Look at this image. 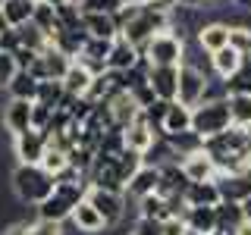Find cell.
I'll list each match as a JSON object with an SVG mask.
<instances>
[{
	"label": "cell",
	"instance_id": "1",
	"mask_svg": "<svg viewBox=\"0 0 251 235\" xmlns=\"http://www.w3.org/2000/svg\"><path fill=\"white\" fill-rule=\"evenodd\" d=\"M204 151L217 160L220 172H251V129L232 122L226 132L204 138Z\"/></svg>",
	"mask_w": 251,
	"mask_h": 235
},
{
	"label": "cell",
	"instance_id": "2",
	"mask_svg": "<svg viewBox=\"0 0 251 235\" xmlns=\"http://www.w3.org/2000/svg\"><path fill=\"white\" fill-rule=\"evenodd\" d=\"M10 185H13V194L22 204L38 207L44 198H50V194H53L57 176L47 172L41 163H16V169H13V176H10Z\"/></svg>",
	"mask_w": 251,
	"mask_h": 235
},
{
	"label": "cell",
	"instance_id": "3",
	"mask_svg": "<svg viewBox=\"0 0 251 235\" xmlns=\"http://www.w3.org/2000/svg\"><path fill=\"white\" fill-rule=\"evenodd\" d=\"M232 125V110H229V94L223 97H204L198 107H192V129L201 138L220 135Z\"/></svg>",
	"mask_w": 251,
	"mask_h": 235
},
{
	"label": "cell",
	"instance_id": "4",
	"mask_svg": "<svg viewBox=\"0 0 251 235\" xmlns=\"http://www.w3.org/2000/svg\"><path fill=\"white\" fill-rule=\"evenodd\" d=\"M141 57L151 66H182L185 63V35H179L176 28L157 31V35L141 47Z\"/></svg>",
	"mask_w": 251,
	"mask_h": 235
},
{
	"label": "cell",
	"instance_id": "5",
	"mask_svg": "<svg viewBox=\"0 0 251 235\" xmlns=\"http://www.w3.org/2000/svg\"><path fill=\"white\" fill-rule=\"evenodd\" d=\"M207 91H210V75L201 66H195V63H182L179 66V97L176 100H182L188 107H198L207 97Z\"/></svg>",
	"mask_w": 251,
	"mask_h": 235
},
{
	"label": "cell",
	"instance_id": "6",
	"mask_svg": "<svg viewBox=\"0 0 251 235\" xmlns=\"http://www.w3.org/2000/svg\"><path fill=\"white\" fill-rule=\"evenodd\" d=\"M69 66H73V57H69V53H63L60 47L47 44L44 50L31 60L28 72L35 75V78H41V82H47V78H57V82H63L66 72H69Z\"/></svg>",
	"mask_w": 251,
	"mask_h": 235
},
{
	"label": "cell",
	"instance_id": "7",
	"mask_svg": "<svg viewBox=\"0 0 251 235\" xmlns=\"http://www.w3.org/2000/svg\"><path fill=\"white\" fill-rule=\"evenodd\" d=\"M94 207L100 210V216L107 219V229H113L116 223L126 216V191H113V188H100V185H88L85 194Z\"/></svg>",
	"mask_w": 251,
	"mask_h": 235
},
{
	"label": "cell",
	"instance_id": "8",
	"mask_svg": "<svg viewBox=\"0 0 251 235\" xmlns=\"http://www.w3.org/2000/svg\"><path fill=\"white\" fill-rule=\"evenodd\" d=\"M47 132L41 129H28L22 135H13V154H16V163H41L44 154H47Z\"/></svg>",
	"mask_w": 251,
	"mask_h": 235
},
{
	"label": "cell",
	"instance_id": "9",
	"mask_svg": "<svg viewBox=\"0 0 251 235\" xmlns=\"http://www.w3.org/2000/svg\"><path fill=\"white\" fill-rule=\"evenodd\" d=\"M31 110H35V100L10 97V104L0 113V122H3V129L10 132V135H22V132L35 129V125H31Z\"/></svg>",
	"mask_w": 251,
	"mask_h": 235
},
{
	"label": "cell",
	"instance_id": "10",
	"mask_svg": "<svg viewBox=\"0 0 251 235\" xmlns=\"http://www.w3.org/2000/svg\"><path fill=\"white\" fill-rule=\"evenodd\" d=\"M107 107H110V113H113V125H116V129H123V132L129 129L135 119H141V113H145L132 91H116L113 97L107 100Z\"/></svg>",
	"mask_w": 251,
	"mask_h": 235
},
{
	"label": "cell",
	"instance_id": "11",
	"mask_svg": "<svg viewBox=\"0 0 251 235\" xmlns=\"http://www.w3.org/2000/svg\"><path fill=\"white\" fill-rule=\"evenodd\" d=\"M148 82L160 100L179 97V66H151L148 63Z\"/></svg>",
	"mask_w": 251,
	"mask_h": 235
},
{
	"label": "cell",
	"instance_id": "12",
	"mask_svg": "<svg viewBox=\"0 0 251 235\" xmlns=\"http://www.w3.org/2000/svg\"><path fill=\"white\" fill-rule=\"evenodd\" d=\"M141 60H145L141 50L129 41V38H123V35L113 38V47H110V57H107V66L113 69V72H129V69H135Z\"/></svg>",
	"mask_w": 251,
	"mask_h": 235
},
{
	"label": "cell",
	"instance_id": "13",
	"mask_svg": "<svg viewBox=\"0 0 251 235\" xmlns=\"http://www.w3.org/2000/svg\"><path fill=\"white\" fill-rule=\"evenodd\" d=\"M73 226H75V232H82V235H100L107 229V219L100 216V210L94 207V204L85 198V201H78L75 204V210H73Z\"/></svg>",
	"mask_w": 251,
	"mask_h": 235
},
{
	"label": "cell",
	"instance_id": "14",
	"mask_svg": "<svg viewBox=\"0 0 251 235\" xmlns=\"http://www.w3.org/2000/svg\"><path fill=\"white\" fill-rule=\"evenodd\" d=\"M182 169H185L188 182H204V179H217V176H220L217 160H214L207 151H204V147L182 157Z\"/></svg>",
	"mask_w": 251,
	"mask_h": 235
},
{
	"label": "cell",
	"instance_id": "15",
	"mask_svg": "<svg viewBox=\"0 0 251 235\" xmlns=\"http://www.w3.org/2000/svg\"><path fill=\"white\" fill-rule=\"evenodd\" d=\"M157 185H160V166H157V163H141V169L129 179V185H126V198L138 201V198H145V194H154Z\"/></svg>",
	"mask_w": 251,
	"mask_h": 235
},
{
	"label": "cell",
	"instance_id": "16",
	"mask_svg": "<svg viewBox=\"0 0 251 235\" xmlns=\"http://www.w3.org/2000/svg\"><path fill=\"white\" fill-rule=\"evenodd\" d=\"M217 188L223 201H245L251 194V172H220L217 176Z\"/></svg>",
	"mask_w": 251,
	"mask_h": 235
},
{
	"label": "cell",
	"instance_id": "17",
	"mask_svg": "<svg viewBox=\"0 0 251 235\" xmlns=\"http://www.w3.org/2000/svg\"><path fill=\"white\" fill-rule=\"evenodd\" d=\"M160 135H163V132L157 129L154 122H148L145 113H141V119H135L129 129H126V147H132V151L145 154V151H151V144H154Z\"/></svg>",
	"mask_w": 251,
	"mask_h": 235
},
{
	"label": "cell",
	"instance_id": "18",
	"mask_svg": "<svg viewBox=\"0 0 251 235\" xmlns=\"http://www.w3.org/2000/svg\"><path fill=\"white\" fill-rule=\"evenodd\" d=\"M242 63H245V53H239L232 44H226V47H220V50L210 53V69H214V75L220 78V82L239 72Z\"/></svg>",
	"mask_w": 251,
	"mask_h": 235
},
{
	"label": "cell",
	"instance_id": "19",
	"mask_svg": "<svg viewBox=\"0 0 251 235\" xmlns=\"http://www.w3.org/2000/svg\"><path fill=\"white\" fill-rule=\"evenodd\" d=\"M229 22H220V19H214V22H204V25L198 28V35H195V41H198L207 53H214V50H220V47H226L229 44Z\"/></svg>",
	"mask_w": 251,
	"mask_h": 235
},
{
	"label": "cell",
	"instance_id": "20",
	"mask_svg": "<svg viewBox=\"0 0 251 235\" xmlns=\"http://www.w3.org/2000/svg\"><path fill=\"white\" fill-rule=\"evenodd\" d=\"M188 129H192V107L182 104V100H170L160 132L163 135H179V132H188Z\"/></svg>",
	"mask_w": 251,
	"mask_h": 235
},
{
	"label": "cell",
	"instance_id": "21",
	"mask_svg": "<svg viewBox=\"0 0 251 235\" xmlns=\"http://www.w3.org/2000/svg\"><path fill=\"white\" fill-rule=\"evenodd\" d=\"M185 201L188 207H217L220 201V188H217V179H204V182H188L185 188Z\"/></svg>",
	"mask_w": 251,
	"mask_h": 235
},
{
	"label": "cell",
	"instance_id": "22",
	"mask_svg": "<svg viewBox=\"0 0 251 235\" xmlns=\"http://www.w3.org/2000/svg\"><path fill=\"white\" fill-rule=\"evenodd\" d=\"M185 223L192 232H201V235H217L220 232V223H217V207H185Z\"/></svg>",
	"mask_w": 251,
	"mask_h": 235
},
{
	"label": "cell",
	"instance_id": "23",
	"mask_svg": "<svg viewBox=\"0 0 251 235\" xmlns=\"http://www.w3.org/2000/svg\"><path fill=\"white\" fill-rule=\"evenodd\" d=\"M91 82H94V72L85 63L73 60V66H69L66 78H63V85H66V94L69 97H85V94L91 91Z\"/></svg>",
	"mask_w": 251,
	"mask_h": 235
},
{
	"label": "cell",
	"instance_id": "24",
	"mask_svg": "<svg viewBox=\"0 0 251 235\" xmlns=\"http://www.w3.org/2000/svg\"><path fill=\"white\" fill-rule=\"evenodd\" d=\"M82 25L91 38H110V41H113V38L120 35V25H116L113 13H85Z\"/></svg>",
	"mask_w": 251,
	"mask_h": 235
},
{
	"label": "cell",
	"instance_id": "25",
	"mask_svg": "<svg viewBox=\"0 0 251 235\" xmlns=\"http://www.w3.org/2000/svg\"><path fill=\"white\" fill-rule=\"evenodd\" d=\"M35 3L38 0H0V13H3L6 25L19 28V25H25V22H31Z\"/></svg>",
	"mask_w": 251,
	"mask_h": 235
},
{
	"label": "cell",
	"instance_id": "26",
	"mask_svg": "<svg viewBox=\"0 0 251 235\" xmlns=\"http://www.w3.org/2000/svg\"><path fill=\"white\" fill-rule=\"evenodd\" d=\"M242 219H245V210H242L239 201H220L217 204V223H220V232L223 235H235Z\"/></svg>",
	"mask_w": 251,
	"mask_h": 235
},
{
	"label": "cell",
	"instance_id": "27",
	"mask_svg": "<svg viewBox=\"0 0 251 235\" xmlns=\"http://www.w3.org/2000/svg\"><path fill=\"white\" fill-rule=\"evenodd\" d=\"M138 216H151V219H167L173 216V204L170 198H163V194H145V198H138Z\"/></svg>",
	"mask_w": 251,
	"mask_h": 235
},
{
	"label": "cell",
	"instance_id": "28",
	"mask_svg": "<svg viewBox=\"0 0 251 235\" xmlns=\"http://www.w3.org/2000/svg\"><path fill=\"white\" fill-rule=\"evenodd\" d=\"M38 88H41V78H35L28 69H19L10 82V97H25V100H35L38 97Z\"/></svg>",
	"mask_w": 251,
	"mask_h": 235
},
{
	"label": "cell",
	"instance_id": "29",
	"mask_svg": "<svg viewBox=\"0 0 251 235\" xmlns=\"http://www.w3.org/2000/svg\"><path fill=\"white\" fill-rule=\"evenodd\" d=\"M38 104L50 107V110H60L63 100H66V85L57 82V78H47V82H41V88H38Z\"/></svg>",
	"mask_w": 251,
	"mask_h": 235
},
{
	"label": "cell",
	"instance_id": "30",
	"mask_svg": "<svg viewBox=\"0 0 251 235\" xmlns=\"http://www.w3.org/2000/svg\"><path fill=\"white\" fill-rule=\"evenodd\" d=\"M223 88L226 94H251V57H245L242 69L229 78H223Z\"/></svg>",
	"mask_w": 251,
	"mask_h": 235
},
{
	"label": "cell",
	"instance_id": "31",
	"mask_svg": "<svg viewBox=\"0 0 251 235\" xmlns=\"http://www.w3.org/2000/svg\"><path fill=\"white\" fill-rule=\"evenodd\" d=\"M41 166L47 172H53V176L66 172L69 169V151H66V147H60V144H47V154H44Z\"/></svg>",
	"mask_w": 251,
	"mask_h": 235
},
{
	"label": "cell",
	"instance_id": "32",
	"mask_svg": "<svg viewBox=\"0 0 251 235\" xmlns=\"http://www.w3.org/2000/svg\"><path fill=\"white\" fill-rule=\"evenodd\" d=\"M31 22L50 35V31L60 25V22H57V6L47 3V0H38V3H35V13H31Z\"/></svg>",
	"mask_w": 251,
	"mask_h": 235
},
{
	"label": "cell",
	"instance_id": "33",
	"mask_svg": "<svg viewBox=\"0 0 251 235\" xmlns=\"http://www.w3.org/2000/svg\"><path fill=\"white\" fill-rule=\"evenodd\" d=\"M229 110L235 125L251 129V94H229Z\"/></svg>",
	"mask_w": 251,
	"mask_h": 235
},
{
	"label": "cell",
	"instance_id": "34",
	"mask_svg": "<svg viewBox=\"0 0 251 235\" xmlns=\"http://www.w3.org/2000/svg\"><path fill=\"white\" fill-rule=\"evenodd\" d=\"M19 72V63H16V53L13 50H0V91L10 88L13 75Z\"/></svg>",
	"mask_w": 251,
	"mask_h": 235
},
{
	"label": "cell",
	"instance_id": "35",
	"mask_svg": "<svg viewBox=\"0 0 251 235\" xmlns=\"http://www.w3.org/2000/svg\"><path fill=\"white\" fill-rule=\"evenodd\" d=\"M229 44H232L239 53L251 57V28H248V25H232V28H229Z\"/></svg>",
	"mask_w": 251,
	"mask_h": 235
},
{
	"label": "cell",
	"instance_id": "36",
	"mask_svg": "<svg viewBox=\"0 0 251 235\" xmlns=\"http://www.w3.org/2000/svg\"><path fill=\"white\" fill-rule=\"evenodd\" d=\"M126 0H78L82 13H116Z\"/></svg>",
	"mask_w": 251,
	"mask_h": 235
},
{
	"label": "cell",
	"instance_id": "37",
	"mask_svg": "<svg viewBox=\"0 0 251 235\" xmlns=\"http://www.w3.org/2000/svg\"><path fill=\"white\" fill-rule=\"evenodd\" d=\"M132 235H163V219H151V216H138Z\"/></svg>",
	"mask_w": 251,
	"mask_h": 235
},
{
	"label": "cell",
	"instance_id": "38",
	"mask_svg": "<svg viewBox=\"0 0 251 235\" xmlns=\"http://www.w3.org/2000/svg\"><path fill=\"white\" fill-rule=\"evenodd\" d=\"M163 235H188V223L182 213H173L163 219Z\"/></svg>",
	"mask_w": 251,
	"mask_h": 235
},
{
	"label": "cell",
	"instance_id": "39",
	"mask_svg": "<svg viewBox=\"0 0 251 235\" xmlns=\"http://www.w3.org/2000/svg\"><path fill=\"white\" fill-rule=\"evenodd\" d=\"M235 235H251V219H242V226L235 229Z\"/></svg>",
	"mask_w": 251,
	"mask_h": 235
},
{
	"label": "cell",
	"instance_id": "40",
	"mask_svg": "<svg viewBox=\"0 0 251 235\" xmlns=\"http://www.w3.org/2000/svg\"><path fill=\"white\" fill-rule=\"evenodd\" d=\"M242 210H245V219H251V194L242 201Z\"/></svg>",
	"mask_w": 251,
	"mask_h": 235
},
{
	"label": "cell",
	"instance_id": "41",
	"mask_svg": "<svg viewBox=\"0 0 251 235\" xmlns=\"http://www.w3.org/2000/svg\"><path fill=\"white\" fill-rule=\"evenodd\" d=\"M157 3H163V6H170V10H173V6H176L179 0H157Z\"/></svg>",
	"mask_w": 251,
	"mask_h": 235
},
{
	"label": "cell",
	"instance_id": "42",
	"mask_svg": "<svg viewBox=\"0 0 251 235\" xmlns=\"http://www.w3.org/2000/svg\"><path fill=\"white\" fill-rule=\"evenodd\" d=\"M239 6H245V10L251 13V0H239Z\"/></svg>",
	"mask_w": 251,
	"mask_h": 235
},
{
	"label": "cell",
	"instance_id": "43",
	"mask_svg": "<svg viewBox=\"0 0 251 235\" xmlns=\"http://www.w3.org/2000/svg\"><path fill=\"white\" fill-rule=\"evenodd\" d=\"M47 3H53V6H57V3H66V0H47Z\"/></svg>",
	"mask_w": 251,
	"mask_h": 235
},
{
	"label": "cell",
	"instance_id": "44",
	"mask_svg": "<svg viewBox=\"0 0 251 235\" xmlns=\"http://www.w3.org/2000/svg\"><path fill=\"white\" fill-rule=\"evenodd\" d=\"M135 3H154V0H135Z\"/></svg>",
	"mask_w": 251,
	"mask_h": 235
},
{
	"label": "cell",
	"instance_id": "45",
	"mask_svg": "<svg viewBox=\"0 0 251 235\" xmlns=\"http://www.w3.org/2000/svg\"><path fill=\"white\" fill-rule=\"evenodd\" d=\"M188 235H201V232H192V229H188Z\"/></svg>",
	"mask_w": 251,
	"mask_h": 235
}]
</instances>
